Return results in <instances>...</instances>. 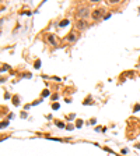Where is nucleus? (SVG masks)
<instances>
[{"mask_svg": "<svg viewBox=\"0 0 140 156\" xmlns=\"http://www.w3.org/2000/svg\"><path fill=\"white\" fill-rule=\"evenodd\" d=\"M77 15L80 17V20H86L90 15V10L87 9V7H84V9H80L78 10V13H77Z\"/></svg>", "mask_w": 140, "mask_h": 156, "instance_id": "nucleus-1", "label": "nucleus"}, {"mask_svg": "<svg viewBox=\"0 0 140 156\" xmlns=\"http://www.w3.org/2000/svg\"><path fill=\"white\" fill-rule=\"evenodd\" d=\"M76 27H77L80 31H83V29H86L88 28V22L86 21V20H78L77 21V24H76Z\"/></svg>", "mask_w": 140, "mask_h": 156, "instance_id": "nucleus-2", "label": "nucleus"}, {"mask_svg": "<svg viewBox=\"0 0 140 156\" xmlns=\"http://www.w3.org/2000/svg\"><path fill=\"white\" fill-rule=\"evenodd\" d=\"M101 15H102V10L100 9V10H94V11H92V14H91V17L94 20H100Z\"/></svg>", "mask_w": 140, "mask_h": 156, "instance_id": "nucleus-3", "label": "nucleus"}, {"mask_svg": "<svg viewBox=\"0 0 140 156\" xmlns=\"http://www.w3.org/2000/svg\"><path fill=\"white\" fill-rule=\"evenodd\" d=\"M46 39H48V42H51V43H52L53 46H56V40H55V35L49 34L48 36H46Z\"/></svg>", "mask_w": 140, "mask_h": 156, "instance_id": "nucleus-4", "label": "nucleus"}, {"mask_svg": "<svg viewBox=\"0 0 140 156\" xmlns=\"http://www.w3.org/2000/svg\"><path fill=\"white\" fill-rule=\"evenodd\" d=\"M77 39V35L74 34V32H72V34H69V36H67V40L69 42H74Z\"/></svg>", "mask_w": 140, "mask_h": 156, "instance_id": "nucleus-5", "label": "nucleus"}, {"mask_svg": "<svg viewBox=\"0 0 140 156\" xmlns=\"http://www.w3.org/2000/svg\"><path fill=\"white\" fill-rule=\"evenodd\" d=\"M66 25H69V20H63V21H60L59 27H66Z\"/></svg>", "mask_w": 140, "mask_h": 156, "instance_id": "nucleus-6", "label": "nucleus"}, {"mask_svg": "<svg viewBox=\"0 0 140 156\" xmlns=\"http://www.w3.org/2000/svg\"><path fill=\"white\" fill-rule=\"evenodd\" d=\"M13 105H14V106H18V105H20V99L17 96L13 98Z\"/></svg>", "mask_w": 140, "mask_h": 156, "instance_id": "nucleus-7", "label": "nucleus"}, {"mask_svg": "<svg viewBox=\"0 0 140 156\" xmlns=\"http://www.w3.org/2000/svg\"><path fill=\"white\" fill-rule=\"evenodd\" d=\"M56 126H58L59 128H64V124H63V123H60V121H56Z\"/></svg>", "mask_w": 140, "mask_h": 156, "instance_id": "nucleus-8", "label": "nucleus"}, {"mask_svg": "<svg viewBox=\"0 0 140 156\" xmlns=\"http://www.w3.org/2000/svg\"><path fill=\"white\" fill-rule=\"evenodd\" d=\"M39 67H41V61L37 60V61H35V68H39Z\"/></svg>", "mask_w": 140, "mask_h": 156, "instance_id": "nucleus-9", "label": "nucleus"}, {"mask_svg": "<svg viewBox=\"0 0 140 156\" xmlns=\"http://www.w3.org/2000/svg\"><path fill=\"white\" fill-rule=\"evenodd\" d=\"M53 110H58V109H59V103H53Z\"/></svg>", "mask_w": 140, "mask_h": 156, "instance_id": "nucleus-10", "label": "nucleus"}, {"mask_svg": "<svg viewBox=\"0 0 140 156\" xmlns=\"http://www.w3.org/2000/svg\"><path fill=\"white\" fill-rule=\"evenodd\" d=\"M9 126V121H3L1 123V128H4V127H7Z\"/></svg>", "mask_w": 140, "mask_h": 156, "instance_id": "nucleus-11", "label": "nucleus"}, {"mask_svg": "<svg viewBox=\"0 0 140 156\" xmlns=\"http://www.w3.org/2000/svg\"><path fill=\"white\" fill-rule=\"evenodd\" d=\"M81 124H83V121H81V120H78V121H77V127H78V128L81 127Z\"/></svg>", "mask_w": 140, "mask_h": 156, "instance_id": "nucleus-12", "label": "nucleus"}, {"mask_svg": "<svg viewBox=\"0 0 140 156\" xmlns=\"http://www.w3.org/2000/svg\"><path fill=\"white\" fill-rule=\"evenodd\" d=\"M4 98H6V99H10L11 96H10V93H7V92H6V93H4Z\"/></svg>", "mask_w": 140, "mask_h": 156, "instance_id": "nucleus-13", "label": "nucleus"}, {"mask_svg": "<svg viewBox=\"0 0 140 156\" xmlns=\"http://www.w3.org/2000/svg\"><path fill=\"white\" fill-rule=\"evenodd\" d=\"M48 95H49V92H48V91H44V93H42V96H48Z\"/></svg>", "mask_w": 140, "mask_h": 156, "instance_id": "nucleus-14", "label": "nucleus"}]
</instances>
